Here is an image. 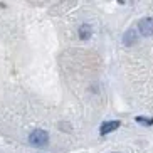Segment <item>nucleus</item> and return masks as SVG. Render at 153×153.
I'll list each match as a JSON object with an SVG mask.
<instances>
[{
	"label": "nucleus",
	"mask_w": 153,
	"mask_h": 153,
	"mask_svg": "<svg viewBox=\"0 0 153 153\" xmlns=\"http://www.w3.org/2000/svg\"><path fill=\"white\" fill-rule=\"evenodd\" d=\"M135 41H136V34H135L133 29H130V30L123 36V44H125V45H131Z\"/></svg>",
	"instance_id": "obj_4"
},
{
	"label": "nucleus",
	"mask_w": 153,
	"mask_h": 153,
	"mask_svg": "<svg viewBox=\"0 0 153 153\" xmlns=\"http://www.w3.org/2000/svg\"><path fill=\"white\" fill-rule=\"evenodd\" d=\"M29 141H30V145H34V146H44V145H47V141H49V135H47V131H44V130H34L30 133V136H29Z\"/></svg>",
	"instance_id": "obj_1"
},
{
	"label": "nucleus",
	"mask_w": 153,
	"mask_h": 153,
	"mask_svg": "<svg viewBox=\"0 0 153 153\" xmlns=\"http://www.w3.org/2000/svg\"><path fill=\"white\" fill-rule=\"evenodd\" d=\"M138 29H140V34L145 37H150L153 36V19L152 17H146V19H141L138 24Z\"/></svg>",
	"instance_id": "obj_2"
},
{
	"label": "nucleus",
	"mask_w": 153,
	"mask_h": 153,
	"mask_svg": "<svg viewBox=\"0 0 153 153\" xmlns=\"http://www.w3.org/2000/svg\"><path fill=\"white\" fill-rule=\"evenodd\" d=\"M120 126V121H106L101 125V128H99V133L101 135H108L109 131H114Z\"/></svg>",
	"instance_id": "obj_3"
},
{
	"label": "nucleus",
	"mask_w": 153,
	"mask_h": 153,
	"mask_svg": "<svg viewBox=\"0 0 153 153\" xmlns=\"http://www.w3.org/2000/svg\"><path fill=\"white\" fill-rule=\"evenodd\" d=\"M136 121H138L140 125H146V126L153 125V120H150V118H143V116H136Z\"/></svg>",
	"instance_id": "obj_6"
},
{
	"label": "nucleus",
	"mask_w": 153,
	"mask_h": 153,
	"mask_svg": "<svg viewBox=\"0 0 153 153\" xmlns=\"http://www.w3.org/2000/svg\"><path fill=\"white\" fill-rule=\"evenodd\" d=\"M79 37H81L82 41H88L91 37V27L89 25H81L79 27Z\"/></svg>",
	"instance_id": "obj_5"
}]
</instances>
